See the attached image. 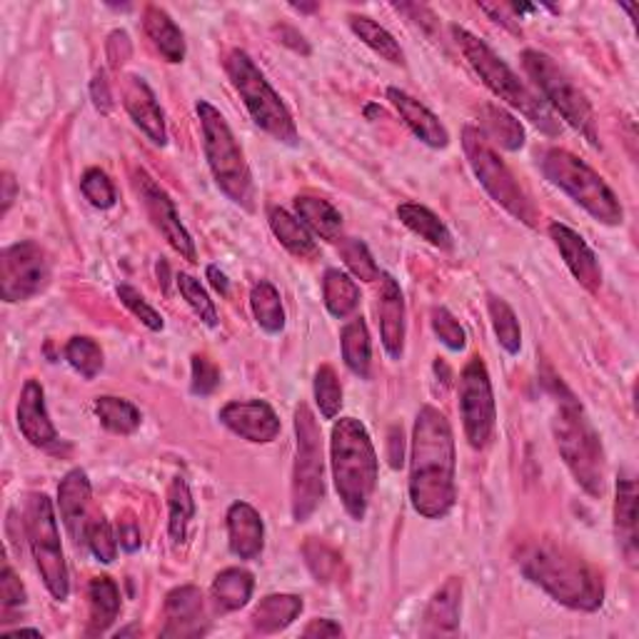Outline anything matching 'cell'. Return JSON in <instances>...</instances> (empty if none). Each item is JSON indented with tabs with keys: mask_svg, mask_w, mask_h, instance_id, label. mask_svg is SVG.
I'll list each match as a JSON object with an SVG mask.
<instances>
[{
	"mask_svg": "<svg viewBox=\"0 0 639 639\" xmlns=\"http://www.w3.org/2000/svg\"><path fill=\"white\" fill-rule=\"evenodd\" d=\"M118 298H120V302L125 305L128 310H131L137 320L143 322V326L147 328V330H153V332H157V330H163V315L157 312L155 308H151V305L145 302V298L141 293L135 290V287H131V285H118Z\"/></svg>",
	"mask_w": 639,
	"mask_h": 639,
	"instance_id": "obj_49",
	"label": "cell"
},
{
	"mask_svg": "<svg viewBox=\"0 0 639 639\" xmlns=\"http://www.w3.org/2000/svg\"><path fill=\"white\" fill-rule=\"evenodd\" d=\"M253 590H255L253 574L240 568H228L218 574L216 582H212L210 595L220 613H235V609L247 605L250 597H253Z\"/></svg>",
	"mask_w": 639,
	"mask_h": 639,
	"instance_id": "obj_28",
	"label": "cell"
},
{
	"mask_svg": "<svg viewBox=\"0 0 639 639\" xmlns=\"http://www.w3.org/2000/svg\"><path fill=\"white\" fill-rule=\"evenodd\" d=\"M208 277H210V285L216 287L220 295H228L230 293V283H228V275L220 271L218 265H210L208 267Z\"/></svg>",
	"mask_w": 639,
	"mask_h": 639,
	"instance_id": "obj_60",
	"label": "cell"
},
{
	"mask_svg": "<svg viewBox=\"0 0 639 639\" xmlns=\"http://www.w3.org/2000/svg\"><path fill=\"white\" fill-rule=\"evenodd\" d=\"M315 403H318L322 418L326 420L338 418L342 407V387L335 370L330 365H322L318 373H315Z\"/></svg>",
	"mask_w": 639,
	"mask_h": 639,
	"instance_id": "obj_44",
	"label": "cell"
},
{
	"mask_svg": "<svg viewBox=\"0 0 639 639\" xmlns=\"http://www.w3.org/2000/svg\"><path fill=\"white\" fill-rule=\"evenodd\" d=\"M340 345H342V360H345V365L353 370L357 377L365 379L370 375V357H373V348H370V332L363 318H353L345 328H342Z\"/></svg>",
	"mask_w": 639,
	"mask_h": 639,
	"instance_id": "obj_35",
	"label": "cell"
},
{
	"mask_svg": "<svg viewBox=\"0 0 639 639\" xmlns=\"http://www.w3.org/2000/svg\"><path fill=\"white\" fill-rule=\"evenodd\" d=\"M302 637H342V627L332 623V619H312V623L302 629Z\"/></svg>",
	"mask_w": 639,
	"mask_h": 639,
	"instance_id": "obj_57",
	"label": "cell"
},
{
	"mask_svg": "<svg viewBox=\"0 0 639 639\" xmlns=\"http://www.w3.org/2000/svg\"><path fill=\"white\" fill-rule=\"evenodd\" d=\"M168 507H170V522H168L170 540L175 548H178V544H185V540H188V527L192 517H196V503H192V493L185 477L173 480L170 493H168Z\"/></svg>",
	"mask_w": 639,
	"mask_h": 639,
	"instance_id": "obj_39",
	"label": "cell"
},
{
	"mask_svg": "<svg viewBox=\"0 0 639 639\" xmlns=\"http://www.w3.org/2000/svg\"><path fill=\"white\" fill-rule=\"evenodd\" d=\"M198 118L202 128V147H206L210 173L216 178L218 188L235 206L253 210V175H250L245 155L240 151L233 131H230L228 120L208 100H198Z\"/></svg>",
	"mask_w": 639,
	"mask_h": 639,
	"instance_id": "obj_6",
	"label": "cell"
},
{
	"mask_svg": "<svg viewBox=\"0 0 639 639\" xmlns=\"http://www.w3.org/2000/svg\"><path fill=\"white\" fill-rule=\"evenodd\" d=\"M90 96H92V103L100 110V113H110V108H113V96H110V86L106 80V73H98L96 78L90 82Z\"/></svg>",
	"mask_w": 639,
	"mask_h": 639,
	"instance_id": "obj_54",
	"label": "cell"
},
{
	"mask_svg": "<svg viewBox=\"0 0 639 639\" xmlns=\"http://www.w3.org/2000/svg\"><path fill=\"white\" fill-rule=\"evenodd\" d=\"M550 235L564 257V263H568L570 273L574 275V280H580V285L587 287L590 293H597L602 287V267L597 263V255L585 243V238L574 233L572 228L562 225V222H552Z\"/></svg>",
	"mask_w": 639,
	"mask_h": 639,
	"instance_id": "obj_19",
	"label": "cell"
},
{
	"mask_svg": "<svg viewBox=\"0 0 639 639\" xmlns=\"http://www.w3.org/2000/svg\"><path fill=\"white\" fill-rule=\"evenodd\" d=\"M350 27H353L357 38L363 41L367 48H373L379 58L390 60L393 66H405V53L400 48V43H397L383 25L375 23L373 18L350 15Z\"/></svg>",
	"mask_w": 639,
	"mask_h": 639,
	"instance_id": "obj_36",
	"label": "cell"
},
{
	"mask_svg": "<svg viewBox=\"0 0 639 639\" xmlns=\"http://www.w3.org/2000/svg\"><path fill=\"white\" fill-rule=\"evenodd\" d=\"M295 11H302V13H312V11H318V5H293Z\"/></svg>",
	"mask_w": 639,
	"mask_h": 639,
	"instance_id": "obj_62",
	"label": "cell"
},
{
	"mask_svg": "<svg viewBox=\"0 0 639 639\" xmlns=\"http://www.w3.org/2000/svg\"><path fill=\"white\" fill-rule=\"evenodd\" d=\"M178 290L185 298V302L190 305L192 312L198 315V318L206 322V326L216 328L218 326V310H216V302L210 300V295L206 293V287H202L196 277L192 275H178Z\"/></svg>",
	"mask_w": 639,
	"mask_h": 639,
	"instance_id": "obj_46",
	"label": "cell"
},
{
	"mask_svg": "<svg viewBox=\"0 0 639 639\" xmlns=\"http://www.w3.org/2000/svg\"><path fill=\"white\" fill-rule=\"evenodd\" d=\"M460 607H462V580L450 577L438 592H434L428 609H425L420 635L422 637L455 635L460 627Z\"/></svg>",
	"mask_w": 639,
	"mask_h": 639,
	"instance_id": "obj_24",
	"label": "cell"
},
{
	"mask_svg": "<svg viewBox=\"0 0 639 639\" xmlns=\"http://www.w3.org/2000/svg\"><path fill=\"white\" fill-rule=\"evenodd\" d=\"M377 315L379 332H383V345L393 360L403 357L405 350V300L400 285L390 275H379V295H377Z\"/></svg>",
	"mask_w": 639,
	"mask_h": 639,
	"instance_id": "obj_20",
	"label": "cell"
},
{
	"mask_svg": "<svg viewBox=\"0 0 639 639\" xmlns=\"http://www.w3.org/2000/svg\"><path fill=\"white\" fill-rule=\"evenodd\" d=\"M462 147H465L472 173H475L477 180L483 183L489 198H493L497 206H503L513 218L535 228L540 212L532 206V200L527 198L520 183L515 180L513 170L503 163V157L495 153L493 143H487V137L480 133V128L467 125L465 131H462Z\"/></svg>",
	"mask_w": 639,
	"mask_h": 639,
	"instance_id": "obj_9",
	"label": "cell"
},
{
	"mask_svg": "<svg viewBox=\"0 0 639 639\" xmlns=\"http://www.w3.org/2000/svg\"><path fill=\"white\" fill-rule=\"evenodd\" d=\"M51 283V263L45 250L23 240L0 253V298L5 302H23L41 295Z\"/></svg>",
	"mask_w": 639,
	"mask_h": 639,
	"instance_id": "obj_13",
	"label": "cell"
},
{
	"mask_svg": "<svg viewBox=\"0 0 639 639\" xmlns=\"http://www.w3.org/2000/svg\"><path fill=\"white\" fill-rule=\"evenodd\" d=\"M8 635H33V637H41V632H38V629H25V627H21V629H15V632H8Z\"/></svg>",
	"mask_w": 639,
	"mask_h": 639,
	"instance_id": "obj_61",
	"label": "cell"
},
{
	"mask_svg": "<svg viewBox=\"0 0 639 639\" xmlns=\"http://www.w3.org/2000/svg\"><path fill=\"white\" fill-rule=\"evenodd\" d=\"M66 360L86 379H92L103 370V350L90 338H73L66 345Z\"/></svg>",
	"mask_w": 639,
	"mask_h": 639,
	"instance_id": "obj_43",
	"label": "cell"
},
{
	"mask_svg": "<svg viewBox=\"0 0 639 639\" xmlns=\"http://www.w3.org/2000/svg\"><path fill=\"white\" fill-rule=\"evenodd\" d=\"M135 188H137V196H141L143 206L147 210V218H151L153 225L161 230V235L168 240L175 253H180V257L196 263V257H198L196 243H192L190 233L185 230V225L180 222L178 210H175L168 192H165L161 185H157L145 170L135 173Z\"/></svg>",
	"mask_w": 639,
	"mask_h": 639,
	"instance_id": "obj_15",
	"label": "cell"
},
{
	"mask_svg": "<svg viewBox=\"0 0 639 639\" xmlns=\"http://www.w3.org/2000/svg\"><path fill=\"white\" fill-rule=\"evenodd\" d=\"M387 98H390V103L397 108V113H400L407 128H410V131L418 135L425 145L448 147L450 143L448 128L440 123L432 110L425 108L420 100H415L412 96H407V92L400 88H387Z\"/></svg>",
	"mask_w": 639,
	"mask_h": 639,
	"instance_id": "obj_25",
	"label": "cell"
},
{
	"mask_svg": "<svg viewBox=\"0 0 639 639\" xmlns=\"http://www.w3.org/2000/svg\"><path fill=\"white\" fill-rule=\"evenodd\" d=\"M90 625L88 635H103L120 615V590L110 577H96L88 587Z\"/></svg>",
	"mask_w": 639,
	"mask_h": 639,
	"instance_id": "obj_32",
	"label": "cell"
},
{
	"mask_svg": "<svg viewBox=\"0 0 639 639\" xmlns=\"http://www.w3.org/2000/svg\"><path fill=\"white\" fill-rule=\"evenodd\" d=\"M0 185H3V216L8 210H11L13 206V200H15V192H18V185H15V178L11 173H3V180H0Z\"/></svg>",
	"mask_w": 639,
	"mask_h": 639,
	"instance_id": "obj_59",
	"label": "cell"
},
{
	"mask_svg": "<svg viewBox=\"0 0 639 639\" xmlns=\"http://www.w3.org/2000/svg\"><path fill=\"white\" fill-rule=\"evenodd\" d=\"M225 68L255 125L285 145L298 143V128H295L290 110L285 108L253 58L245 51H233L228 55Z\"/></svg>",
	"mask_w": 639,
	"mask_h": 639,
	"instance_id": "obj_8",
	"label": "cell"
},
{
	"mask_svg": "<svg viewBox=\"0 0 639 639\" xmlns=\"http://www.w3.org/2000/svg\"><path fill=\"white\" fill-rule=\"evenodd\" d=\"M230 552L240 560H255L265 548V525L261 513L247 503H233L228 509Z\"/></svg>",
	"mask_w": 639,
	"mask_h": 639,
	"instance_id": "obj_21",
	"label": "cell"
},
{
	"mask_svg": "<svg viewBox=\"0 0 639 639\" xmlns=\"http://www.w3.org/2000/svg\"><path fill=\"white\" fill-rule=\"evenodd\" d=\"M544 385L554 395L552 432L564 465L570 467L572 477L587 495L602 497L605 493V452H602L599 434L592 428L577 397L562 385L560 377L550 375Z\"/></svg>",
	"mask_w": 639,
	"mask_h": 639,
	"instance_id": "obj_3",
	"label": "cell"
},
{
	"mask_svg": "<svg viewBox=\"0 0 639 639\" xmlns=\"http://www.w3.org/2000/svg\"><path fill=\"white\" fill-rule=\"evenodd\" d=\"M522 66L530 73L535 86L542 90V96L550 100L554 110L568 120L574 131L585 135L592 145H599L595 113H592L590 100L585 98V92L574 86L568 73H564L548 53L540 51H525Z\"/></svg>",
	"mask_w": 639,
	"mask_h": 639,
	"instance_id": "obj_12",
	"label": "cell"
},
{
	"mask_svg": "<svg viewBox=\"0 0 639 639\" xmlns=\"http://www.w3.org/2000/svg\"><path fill=\"white\" fill-rule=\"evenodd\" d=\"M86 542L90 552L96 554L100 562L110 564L115 560L118 554V537L113 532V527L106 520V517H96V520L88 522V532H86Z\"/></svg>",
	"mask_w": 639,
	"mask_h": 639,
	"instance_id": "obj_47",
	"label": "cell"
},
{
	"mask_svg": "<svg viewBox=\"0 0 639 639\" xmlns=\"http://www.w3.org/2000/svg\"><path fill=\"white\" fill-rule=\"evenodd\" d=\"M267 220H271L273 235L280 240V245L285 250H290L293 255H298V257L318 255V245H315L310 230L305 228L298 218H293L290 212L283 210V208H271V216H267Z\"/></svg>",
	"mask_w": 639,
	"mask_h": 639,
	"instance_id": "obj_34",
	"label": "cell"
},
{
	"mask_svg": "<svg viewBox=\"0 0 639 639\" xmlns=\"http://www.w3.org/2000/svg\"><path fill=\"white\" fill-rule=\"evenodd\" d=\"M250 308H253L257 326H261L265 332H271V335L283 332L285 310H283L280 293L275 290L273 283L261 280L253 287V293H250Z\"/></svg>",
	"mask_w": 639,
	"mask_h": 639,
	"instance_id": "obj_38",
	"label": "cell"
},
{
	"mask_svg": "<svg viewBox=\"0 0 639 639\" xmlns=\"http://www.w3.org/2000/svg\"><path fill=\"white\" fill-rule=\"evenodd\" d=\"M322 295H326L328 312L338 320L350 318L360 305L357 285L340 271H328L322 277Z\"/></svg>",
	"mask_w": 639,
	"mask_h": 639,
	"instance_id": "obj_37",
	"label": "cell"
},
{
	"mask_svg": "<svg viewBox=\"0 0 639 639\" xmlns=\"http://www.w3.org/2000/svg\"><path fill=\"white\" fill-rule=\"evenodd\" d=\"M0 602H3L5 613L13 607L25 605V587L21 585V580H18L11 564H5L3 574H0Z\"/></svg>",
	"mask_w": 639,
	"mask_h": 639,
	"instance_id": "obj_52",
	"label": "cell"
},
{
	"mask_svg": "<svg viewBox=\"0 0 639 639\" xmlns=\"http://www.w3.org/2000/svg\"><path fill=\"white\" fill-rule=\"evenodd\" d=\"M615 530L619 548H623L629 564L637 562V485L629 475L617 480L615 499Z\"/></svg>",
	"mask_w": 639,
	"mask_h": 639,
	"instance_id": "obj_26",
	"label": "cell"
},
{
	"mask_svg": "<svg viewBox=\"0 0 639 639\" xmlns=\"http://www.w3.org/2000/svg\"><path fill=\"white\" fill-rule=\"evenodd\" d=\"M96 415L103 428L115 434H131L141 428V410L123 397L103 395L96 400Z\"/></svg>",
	"mask_w": 639,
	"mask_h": 639,
	"instance_id": "obj_40",
	"label": "cell"
},
{
	"mask_svg": "<svg viewBox=\"0 0 639 639\" xmlns=\"http://www.w3.org/2000/svg\"><path fill=\"white\" fill-rule=\"evenodd\" d=\"M452 35H455V41L460 45L462 55H465V60L470 63V68L477 73L480 80H483L497 98H503L505 103H509L513 108L520 110L522 115L530 118L542 133H548V135L560 133L558 120H554L548 103L540 100V96H537L530 86H525L520 76H517V73L509 68L485 41H480L477 35H472L460 25H452Z\"/></svg>",
	"mask_w": 639,
	"mask_h": 639,
	"instance_id": "obj_5",
	"label": "cell"
},
{
	"mask_svg": "<svg viewBox=\"0 0 639 639\" xmlns=\"http://www.w3.org/2000/svg\"><path fill=\"white\" fill-rule=\"evenodd\" d=\"M118 542H120V548H123L125 552H135V550H141V527H137L133 520H123V522H118Z\"/></svg>",
	"mask_w": 639,
	"mask_h": 639,
	"instance_id": "obj_55",
	"label": "cell"
},
{
	"mask_svg": "<svg viewBox=\"0 0 639 639\" xmlns=\"http://www.w3.org/2000/svg\"><path fill=\"white\" fill-rule=\"evenodd\" d=\"M295 210L302 220L305 228H310L315 235H320L328 243H335L342 233V216L332 202L312 196L295 198Z\"/></svg>",
	"mask_w": 639,
	"mask_h": 639,
	"instance_id": "obj_30",
	"label": "cell"
},
{
	"mask_svg": "<svg viewBox=\"0 0 639 639\" xmlns=\"http://www.w3.org/2000/svg\"><path fill=\"white\" fill-rule=\"evenodd\" d=\"M480 128L487 137V143H497L505 151H520L525 145V128L515 115H509L499 106H483L480 108Z\"/></svg>",
	"mask_w": 639,
	"mask_h": 639,
	"instance_id": "obj_29",
	"label": "cell"
},
{
	"mask_svg": "<svg viewBox=\"0 0 639 639\" xmlns=\"http://www.w3.org/2000/svg\"><path fill=\"white\" fill-rule=\"evenodd\" d=\"M123 106L133 123L151 137L155 145L168 143V131H165V115L157 103L153 88L141 76H128L123 82Z\"/></svg>",
	"mask_w": 639,
	"mask_h": 639,
	"instance_id": "obj_18",
	"label": "cell"
},
{
	"mask_svg": "<svg viewBox=\"0 0 639 639\" xmlns=\"http://www.w3.org/2000/svg\"><path fill=\"white\" fill-rule=\"evenodd\" d=\"M397 218H400V222L407 230H412L415 235L428 240L430 245L440 250L452 247V235L448 225H444V222L434 216L430 208L420 206V202H403V206L397 208Z\"/></svg>",
	"mask_w": 639,
	"mask_h": 639,
	"instance_id": "obj_33",
	"label": "cell"
},
{
	"mask_svg": "<svg viewBox=\"0 0 639 639\" xmlns=\"http://www.w3.org/2000/svg\"><path fill=\"white\" fill-rule=\"evenodd\" d=\"M80 190H82V196H86V200H90L92 208L108 210L115 206V188L103 170L90 168L86 175H82Z\"/></svg>",
	"mask_w": 639,
	"mask_h": 639,
	"instance_id": "obj_48",
	"label": "cell"
},
{
	"mask_svg": "<svg viewBox=\"0 0 639 639\" xmlns=\"http://www.w3.org/2000/svg\"><path fill=\"white\" fill-rule=\"evenodd\" d=\"M340 255H342V261H345L348 265V271L353 273L357 280H363V283H375L379 280V267L375 263V257L370 255V250L367 245L363 243V240H355V238H345L340 243Z\"/></svg>",
	"mask_w": 639,
	"mask_h": 639,
	"instance_id": "obj_42",
	"label": "cell"
},
{
	"mask_svg": "<svg viewBox=\"0 0 639 639\" xmlns=\"http://www.w3.org/2000/svg\"><path fill=\"white\" fill-rule=\"evenodd\" d=\"M220 385V370L208 355H192V383L190 390L206 397Z\"/></svg>",
	"mask_w": 639,
	"mask_h": 639,
	"instance_id": "obj_51",
	"label": "cell"
},
{
	"mask_svg": "<svg viewBox=\"0 0 639 639\" xmlns=\"http://www.w3.org/2000/svg\"><path fill=\"white\" fill-rule=\"evenodd\" d=\"M302 554H305V562H308L310 572L315 574V577H318V582L335 580V574L340 570V554L332 548H328L326 542L310 537V540L302 544Z\"/></svg>",
	"mask_w": 639,
	"mask_h": 639,
	"instance_id": "obj_45",
	"label": "cell"
},
{
	"mask_svg": "<svg viewBox=\"0 0 639 639\" xmlns=\"http://www.w3.org/2000/svg\"><path fill=\"white\" fill-rule=\"evenodd\" d=\"M522 574L548 595L570 609L595 613L605 602V582L599 572L577 552L552 540L525 544L517 554Z\"/></svg>",
	"mask_w": 639,
	"mask_h": 639,
	"instance_id": "obj_2",
	"label": "cell"
},
{
	"mask_svg": "<svg viewBox=\"0 0 639 639\" xmlns=\"http://www.w3.org/2000/svg\"><path fill=\"white\" fill-rule=\"evenodd\" d=\"M25 535L31 544L33 560L38 564V572L45 582V587L55 602H66L70 595L68 568L63 558L58 522H55L53 503L48 495L33 493L25 505Z\"/></svg>",
	"mask_w": 639,
	"mask_h": 639,
	"instance_id": "obj_11",
	"label": "cell"
},
{
	"mask_svg": "<svg viewBox=\"0 0 639 639\" xmlns=\"http://www.w3.org/2000/svg\"><path fill=\"white\" fill-rule=\"evenodd\" d=\"M460 415L475 450H483L495 432V395L483 357H472L460 375Z\"/></svg>",
	"mask_w": 639,
	"mask_h": 639,
	"instance_id": "obj_14",
	"label": "cell"
},
{
	"mask_svg": "<svg viewBox=\"0 0 639 639\" xmlns=\"http://www.w3.org/2000/svg\"><path fill=\"white\" fill-rule=\"evenodd\" d=\"M108 58L113 66H123V63L131 58V38H128L125 31L110 33L108 38Z\"/></svg>",
	"mask_w": 639,
	"mask_h": 639,
	"instance_id": "obj_53",
	"label": "cell"
},
{
	"mask_svg": "<svg viewBox=\"0 0 639 639\" xmlns=\"http://www.w3.org/2000/svg\"><path fill=\"white\" fill-rule=\"evenodd\" d=\"M455 438L438 407L425 405L412 430L410 499L415 513L440 520L455 507Z\"/></svg>",
	"mask_w": 639,
	"mask_h": 639,
	"instance_id": "obj_1",
	"label": "cell"
},
{
	"mask_svg": "<svg viewBox=\"0 0 639 639\" xmlns=\"http://www.w3.org/2000/svg\"><path fill=\"white\" fill-rule=\"evenodd\" d=\"M220 422L247 442H273L280 432V420L275 410L263 400H235L220 410Z\"/></svg>",
	"mask_w": 639,
	"mask_h": 639,
	"instance_id": "obj_17",
	"label": "cell"
},
{
	"mask_svg": "<svg viewBox=\"0 0 639 639\" xmlns=\"http://www.w3.org/2000/svg\"><path fill=\"white\" fill-rule=\"evenodd\" d=\"M295 438H298V458L293 470V517L305 522L326 497L322 438L318 420L305 403L295 410Z\"/></svg>",
	"mask_w": 639,
	"mask_h": 639,
	"instance_id": "obj_10",
	"label": "cell"
},
{
	"mask_svg": "<svg viewBox=\"0 0 639 639\" xmlns=\"http://www.w3.org/2000/svg\"><path fill=\"white\" fill-rule=\"evenodd\" d=\"M18 428L35 448H48L58 438L45 410V393L38 379H27L23 385L21 403H18Z\"/></svg>",
	"mask_w": 639,
	"mask_h": 639,
	"instance_id": "obj_22",
	"label": "cell"
},
{
	"mask_svg": "<svg viewBox=\"0 0 639 639\" xmlns=\"http://www.w3.org/2000/svg\"><path fill=\"white\" fill-rule=\"evenodd\" d=\"M143 27L147 38L153 41L157 53L163 55L168 63H183L185 60V38L180 27L173 23V18L157 5H147L143 13Z\"/></svg>",
	"mask_w": 639,
	"mask_h": 639,
	"instance_id": "obj_27",
	"label": "cell"
},
{
	"mask_svg": "<svg viewBox=\"0 0 639 639\" xmlns=\"http://www.w3.org/2000/svg\"><path fill=\"white\" fill-rule=\"evenodd\" d=\"M58 505L63 522H66L70 537L76 542L86 540L88 532V513H90V480L82 470H70L60 480Z\"/></svg>",
	"mask_w": 639,
	"mask_h": 639,
	"instance_id": "obj_23",
	"label": "cell"
},
{
	"mask_svg": "<svg viewBox=\"0 0 639 639\" xmlns=\"http://www.w3.org/2000/svg\"><path fill=\"white\" fill-rule=\"evenodd\" d=\"M277 35H280V43H285L287 48L298 51L302 55H310V45L305 43V38H302V35L298 31H295V27H287V25L277 27Z\"/></svg>",
	"mask_w": 639,
	"mask_h": 639,
	"instance_id": "obj_58",
	"label": "cell"
},
{
	"mask_svg": "<svg viewBox=\"0 0 639 639\" xmlns=\"http://www.w3.org/2000/svg\"><path fill=\"white\" fill-rule=\"evenodd\" d=\"M487 310H489V320H493L499 345H503L509 355L520 353L522 330H520V322H517L515 310L509 308L503 298H497V295H489L487 298Z\"/></svg>",
	"mask_w": 639,
	"mask_h": 639,
	"instance_id": "obj_41",
	"label": "cell"
},
{
	"mask_svg": "<svg viewBox=\"0 0 639 639\" xmlns=\"http://www.w3.org/2000/svg\"><path fill=\"white\" fill-rule=\"evenodd\" d=\"M387 460H390V465L395 470L403 467L405 462V440H403V428H390L387 432Z\"/></svg>",
	"mask_w": 639,
	"mask_h": 639,
	"instance_id": "obj_56",
	"label": "cell"
},
{
	"mask_svg": "<svg viewBox=\"0 0 639 639\" xmlns=\"http://www.w3.org/2000/svg\"><path fill=\"white\" fill-rule=\"evenodd\" d=\"M432 330H434V335L440 338L442 345H448L450 350L465 348V342H467L465 330H462V326L455 320V315H452L448 308L432 310Z\"/></svg>",
	"mask_w": 639,
	"mask_h": 639,
	"instance_id": "obj_50",
	"label": "cell"
},
{
	"mask_svg": "<svg viewBox=\"0 0 639 639\" xmlns=\"http://www.w3.org/2000/svg\"><path fill=\"white\" fill-rule=\"evenodd\" d=\"M330 458L342 507L355 522L365 520L370 499L377 487V455L365 425L355 418L335 422L330 438Z\"/></svg>",
	"mask_w": 639,
	"mask_h": 639,
	"instance_id": "obj_4",
	"label": "cell"
},
{
	"mask_svg": "<svg viewBox=\"0 0 639 639\" xmlns=\"http://www.w3.org/2000/svg\"><path fill=\"white\" fill-rule=\"evenodd\" d=\"M540 165L544 178L568 192L592 218L605 222V225H619L623 222L625 210L619 206L613 188L585 161H580L577 155L562 151V147H550L548 153H542Z\"/></svg>",
	"mask_w": 639,
	"mask_h": 639,
	"instance_id": "obj_7",
	"label": "cell"
},
{
	"mask_svg": "<svg viewBox=\"0 0 639 639\" xmlns=\"http://www.w3.org/2000/svg\"><path fill=\"white\" fill-rule=\"evenodd\" d=\"M302 613V599L298 595H267L253 613V627L261 635H275L290 627Z\"/></svg>",
	"mask_w": 639,
	"mask_h": 639,
	"instance_id": "obj_31",
	"label": "cell"
},
{
	"mask_svg": "<svg viewBox=\"0 0 639 639\" xmlns=\"http://www.w3.org/2000/svg\"><path fill=\"white\" fill-rule=\"evenodd\" d=\"M165 627L161 629V637L165 639H190L202 637L210 629V619L206 615V602L198 587L185 585L175 587L168 597H165Z\"/></svg>",
	"mask_w": 639,
	"mask_h": 639,
	"instance_id": "obj_16",
	"label": "cell"
}]
</instances>
